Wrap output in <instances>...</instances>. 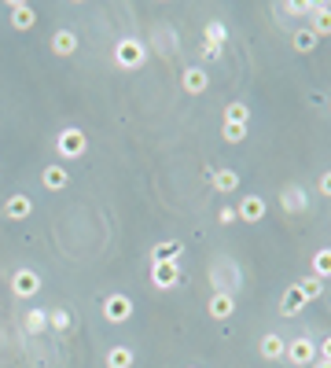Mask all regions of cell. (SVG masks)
I'll use <instances>...</instances> for the list:
<instances>
[{
	"mask_svg": "<svg viewBox=\"0 0 331 368\" xmlns=\"http://www.w3.org/2000/svg\"><path fill=\"white\" fill-rule=\"evenodd\" d=\"M210 184H214L217 196H232V191L239 188V173L236 169H214L210 173Z\"/></svg>",
	"mask_w": 331,
	"mask_h": 368,
	"instance_id": "cell-15",
	"label": "cell"
},
{
	"mask_svg": "<svg viewBox=\"0 0 331 368\" xmlns=\"http://www.w3.org/2000/svg\"><path fill=\"white\" fill-rule=\"evenodd\" d=\"M327 107H331V103H327Z\"/></svg>",
	"mask_w": 331,
	"mask_h": 368,
	"instance_id": "cell-35",
	"label": "cell"
},
{
	"mask_svg": "<svg viewBox=\"0 0 331 368\" xmlns=\"http://www.w3.org/2000/svg\"><path fill=\"white\" fill-rule=\"evenodd\" d=\"M280 11L298 15V19H309V15L317 11V0H287V4H280Z\"/></svg>",
	"mask_w": 331,
	"mask_h": 368,
	"instance_id": "cell-26",
	"label": "cell"
},
{
	"mask_svg": "<svg viewBox=\"0 0 331 368\" xmlns=\"http://www.w3.org/2000/svg\"><path fill=\"white\" fill-rule=\"evenodd\" d=\"M181 89H184L188 96H203V93L210 89V74H206L203 67H184V74H181Z\"/></svg>",
	"mask_w": 331,
	"mask_h": 368,
	"instance_id": "cell-10",
	"label": "cell"
},
{
	"mask_svg": "<svg viewBox=\"0 0 331 368\" xmlns=\"http://www.w3.org/2000/svg\"><path fill=\"white\" fill-rule=\"evenodd\" d=\"M283 350H287V342H283L276 332L261 335V346H258V354H261L265 361H280V357H283Z\"/></svg>",
	"mask_w": 331,
	"mask_h": 368,
	"instance_id": "cell-18",
	"label": "cell"
},
{
	"mask_svg": "<svg viewBox=\"0 0 331 368\" xmlns=\"http://www.w3.org/2000/svg\"><path fill=\"white\" fill-rule=\"evenodd\" d=\"M144 63H147L144 41H137V37H122L118 45H115V67H118V70H140Z\"/></svg>",
	"mask_w": 331,
	"mask_h": 368,
	"instance_id": "cell-1",
	"label": "cell"
},
{
	"mask_svg": "<svg viewBox=\"0 0 331 368\" xmlns=\"http://www.w3.org/2000/svg\"><path fill=\"white\" fill-rule=\"evenodd\" d=\"M283 361L287 364H295V368H309L317 361V342L309 339V335H298L287 342V350H283Z\"/></svg>",
	"mask_w": 331,
	"mask_h": 368,
	"instance_id": "cell-3",
	"label": "cell"
},
{
	"mask_svg": "<svg viewBox=\"0 0 331 368\" xmlns=\"http://www.w3.org/2000/svg\"><path fill=\"white\" fill-rule=\"evenodd\" d=\"M225 122H228V125H251V107L239 103V100H232V103L225 107Z\"/></svg>",
	"mask_w": 331,
	"mask_h": 368,
	"instance_id": "cell-22",
	"label": "cell"
},
{
	"mask_svg": "<svg viewBox=\"0 0 331 368\" xmlns=\"http://www.w3.org/2000/svg\"><path fill=\"white\" fill-rule=\"evenodd\" d=\"M52 52H56L59 59L74 56V52H78V33H74V30H56V33H52Z\"/></svg>",
	"mask_w": 331,
	"mask_h": 368,
	"instance_id": "cell-16",
	"label": "cell"
},
{
	"mask_svg": "<svg viewBox=\"0 0 331 368\" xmlns=\"http://www.w3.org/2000/svg\"><path fill=\"white\" fill-rule=\"evenodd\" d=\"M298 291H302V298H305V302H313V298H320V295H324V280L305 276V280H298Z\"/></svg>",
	"mask_w": 331,
	"mask_h": 368,
	"instance_id": "cell-27",
	"label": "cell"
},
{
	"mask_svg": "<svg viewBox=\"0 0 331 368\" xmlns=\"http://www.w3.org/2000/svg\"><path fill=\"white\" fill-rule=\"evenodd\" d=\"M41 184L48 188V191H63V188H70V169H66L63 162L44 166V169H41Z\"/></svg>",
	"mask_w": 331,
	"mask_h": 368,
	"instance_id": "cell-11",
	"label": "cell"
},
{
	"mask_svg": "<svg viewBox=\"0 0 331 368\" xmlns=\"http://www.w3.org/2000/svg\"><path fill=\"white\" fill-rule=\"evenodd\" d=\"M309 266H313V276H317V280H331V247H320Z\"/></svg>",
	"mask_w": 331,
	"mask_h": 368,
	"instance_id": "cell-23",
	"label": "cell"
},
{
	"mask_svg": "<svg viewBox=\"0 0 331 368\" xmlns=\"http://www.w3.org/2000/svg\"><path fill=\"white\" fill-rule=\"evenodd\" d=\"M103 317H107L110 324L129 320V317H132V298H129V295H122V291L107 295V298H103Z\"/></svg>",
	"mask_w": 331,
	"mask_h": 368,
	"instance_id": "cell-6",
	"label": "cell"
},
{
	"mask_svg": "<svg viewBox=\"0 0 331 368\" xmlns=\"http://www.w3.org/2000/svg\"><path fill=\"white\" fill-rule=\"evenodd\" d=\"M8 15H11V26H15L19 33L33 30V23H37V11H33V4H26V0H11Z\"/></svg>",
	"mask_w": 331,
	"mask_h": 368,
	"instance_id": "cell-9",
	"label": "cell"
},
{
	"mask_svg": "<svg viewBox=\"0 0 331 368\" xmlns=\"http://www.w3.org/2000/svg\"><path fill=\"white\" fill-rule=\"evenodd\" d=\"M70 324H74V317L66 313V310H48V328H56V332H70Z\"/></svg>",
	"mask_w": 331,
	"mask_h": 368,
	"instance_id": "cell-28",
	"label": "cell"
},
{
	"mask_svg": "<svg viewBox=\"0 0 331 368\" xmlns=\"http://www.w3.org/2000/svg\"><path fill=\"white\" fill-rule=\"evenodd\" d=\"M309 30H313V37H331V4H324V0H317V11L309 15Z\"/></svg>",
	"mask_w": 331,
	"mask_h": 368,
	"instance_id": "cell-13",
	"label": "cell"
},
{
	"mask_svg": "<svg viewBox=\"0 0 331 368\" xmlns=\"http://www.w3.org/2000/svg\"><path fill=\"white\" fill-rule=\"evenodd\" d=\"M11 291L19 298H33L41 291V273L37 269H15L11 273Z\"/></svg>",
	"mask_w": 331,
	"mask_h": 368,
	"instance_id": "cell-7",
	"label": "cell"
},
{
	"mask_svg": "<svg viewBox=\"0 0 331 368\" xmlns=\"http://www.w3.org/2000/svg\"><path fill=\"white\" fill-rule=\"evenodd\" d=\"M217 218H221V225H232V221H236V206H221Z\"/></svg>",
	"mask_w": 331,
	"mask_h": 368,
	"instance_id": "cell-32",
	"label": "cell"
},
{
	"mask_svg": "<svg viewBox=\"0 0 331 368\" xmlns=\"http://www.w3.org/2000/svg\"><path fill=\"white\" fill-rule=\"evenodd\" d=\"M305 306H309V302L302 298L298 284H291V288L283 291V298H280V313H283V317H295V313H302Z\"/></svg>",
	"mask_w": 331,
	"mask_h": 368,
	"instance_id": "cell-17",
	"label": "cell"
},
{
	"mask_svg": "<svg viewBox=\"0 0 331 368\" xmlns=\"http://www.w3.org/2000/svg\"><path fill=\"white\" fill-rule=\"evenodd\" d=\"M181 240H162V243H154V251H151V262H177L181 258Z\"/></svg>",
	"mask_w": 331,
	"mask_h": 368,
	"instance_id": "cell-20",
	"label": "cell"
},
{
	"mask_svg": "<svg viewBox=\"0 0 331 368\" xmlns=\"http://www.w3.org/2000/svg\"><path fill=\"white\" fill-rule=\"evenodd\" d=\"M30 214H33V199H30V196H22V191L4 203V218H8V221H26Z\"/></svg>",
	"mask_w": 331,
	"mask_h": 368,
	"instance_id": "cell-14",
	"label": "cell"
},
{
	"mask_svg": "<svg viewBox=\"0 0 331 368\" xmlns=\"http://www.w3.org/2000/svg\"><path fill=\"white\" fill-rule=\"evenodd\" d=\"M291 45H295V52L309 56V52L317 48V37H313V30H309V26H302V30H295V37H291Z\"/></svg>",
	"mask_w": 331,
	"mask_h": 368,
	"instance_id": "cell-25",
	"label": "cell"
},
{
	"mask_svg": "<svg viewBox=\"0 0 331 368\" xmlns=\"http://www.w3.org/2000/svg\"><path fill=\"white\" fill-rule=\"evenodd\" d=\"M265 214H269L265 199H261V196H247V199H239V206H236V221L258 225V221H265Z\"/></svg>",
	"mask_w": 331,
	"mask_h": 368,
	"instance_id": "cell-8",
	"label": "cell"
},
{
	"mask_svg": "<svg viewBox=\"0 0 331 368\" xmlns=\"http://www.w3.org/2000/svg\"><path fill=\"white\" fill-rule=\"evenodd\" d=\"M317 357H320V361H331V335H327V339L317 346Z\"/></svg>",
	"mask_w": 331,
	"mask_h": 368,
	"instance_id": "cell-33",
	"label": "cell"
},
{
	"mask_svg": "<svg viewBox=\"0 0 331 368\" xmlns=\"http://www.w3.org/2000/svg\"><path fill=\"white\" fill-rule=\"evenodd\" d=\"M22 328H26V335H41L48 328V310H26L22 313Z\"/></svg>",
	"mask_w": 331,
	"mask_h": 368,
	"instance_id": "cell-21",
	"label": "cell"
},
{
	"mask_svg": "<svg viewBox=\"0 0 331 368\" xmlns=\"http://www.w3.org/2000/svg\"><path fill=\"white\" fill-rule=\"evenodd\" d=\"M199 56H203L206 63H214V59H221V48H214V45H203V48H199Z\"/></svg>",
	"mask_w": 331,
	"mask_h": 368,
	"instance_id": "cell-31",
	"label": "cell"
},
{
	"mask_svg": "<svg viewBox=\"0 0 331 368\" xmlns=\"http://www.w3.org/2000/svg\"><path fill=\"white\" fill-rule=\"evenodd\" d=\"M225 41H228V30H225V23H206V30H203V45L225 48Z\"/></svg>",
	"mask_w": 331,
	"mask_h": 368,
	"instance_id": "cell-24",
	"label": "cell"
},
{
	"mask_svg": "<svg viewBox=\"0 0 331 368\" xmlns=\"http://www.w3.org/2000/svg\"><path fill=\"white\" fill-rule=\"evenodd\" d=\"M221 137H225V144H243V140H247V125H228V122H225Z\"/></svg>",
	"mask_w": 331,
	"mask_h": 368,
	"instance_id": "cell-29",
	"label": "cell"
},
{
	"mask_svg": "<svg viewBox=\"0 0 331 368\" xmlns=\"http://www.w3.org/2000/svg\"><path fill=\"white\" fill-rule=\"evenodd\" d=\"M317 191H320L324 199H331V169H324V173H320V181H317Z\"/></svg>",
	"mask_w": 331,
	"mask_h": 368,
	"instance_id": "cell-30",
	"label": "cell"
},
{
	"mask_svg": "<svg viewBox=\"0 0 331 368\" xmlns=\"http://www.w3.org/2000/svg\"><path fill=\"white\" fill-rule=\"evenodd\" d=\"M313 368H331V361H320V357H317V361H313Z\"/></svg>",
	"mask_w": 331,
	"mask_h": 368,
	"instance_id": "cell-34",
	"label": "cell"
},
{
	"mask_svg": "<svg viewBox=\"0 0 331 368\" xmlns=\"http://www.w3.org/2000/svg\"><path fill=\"white\" fill-rule=\"evenodd\" d=\"M103 364H107V368H132V364H137V354H132L129 346H110L107 357H103Z\"/></svg>",
	"mask_w": 331,
	"mask_h": 368,
	"instance_id": "cell-19",
	"label": "cell"
},
{
	"mask_svg": "<svg viewBox=\"0 0 331 368\" xmlns=\"http://www.w3.org/2000/svg\"><path fill=\"white\" fill-rule=\"evenodd\" d=\"M88 151V137L81 133V129H63V133L56 137V155L63 159V162H74V159H81Z\"/></svg>",
	"mask_w": 331,
	"mask_h": 368,
	"instance_id": "cell-2",
	"label": "cell"
},
{
	"mask_svg": "<svg viewBox=\"0 0 331 368\" xmlns=\"http://www.w3.org/2000/svg\"><path fill=\"white\" fill-rule=\"evenodd\" d=\"M280 210H283V214H305V210H309V191H305V184H287V188L280 191Z\"/></svg>",
	"mask_w": 331,
	"mask_h": 368,
	"instance_id": "cell-5",
	"label": "cell"
},
{
	"mask_svg": "<svg viewBox=\"0 0 331 368\" xmlns=\"http://www.w3.org/2000/svg\"><path fill=\"white\" fill-rule=\"evenodd\" d=\"M151 284L159 291H173L181 284V262H151Z\"/></svg>",
	"mask_w": 331,
	"mask_h": 368,
	"instance_id": "cell-4",
	"label": "cell"
},
{
	"mask_svg": "<svg viewBox=\"0 0 331 368\" xmlns=\"http://www.w3.org/2000/svg\"><path fill=\"white\" fill-rule=\"evenodd\" d=\"M206 313L217 317V320H228V317L236 313V298H232L228 291H214L210 302H206Z\"/></svg>",
	"mask_w": 331,
	"mask_h": 368,
	"instance_id": "cell-12",
	"label": "cell"
}]
</instances>
